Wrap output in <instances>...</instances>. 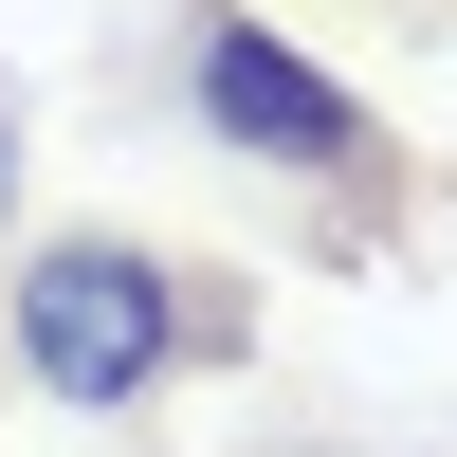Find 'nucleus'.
Returning a JSON list of instances; mask_svg holds the SVG:
<instances>
[{"label": "nucleus", "mask_w": 457, "mask_h": 457, "mask_svg": "<svg viewBox=\"0 0 457 457\" xmlns=\"http://www.w3.org/2000/svg\"><path fill=\"white\" fill-rule=\"evenodd\" d=\"M0 329H19V385L146 403V385H183V366L238 348V293H220L202 256H146V238H37L19 275H0Z\"/></svg>", "instance_id": "f257e3e1"}, {"label": "nucleus", "mask_w": 457, "mask_h": 457, "mask_svg": "<svg viewBox=\"0 0 457 457\" xmlns=\"http://www.w3.org/2000/svg\"><path fill=\"white\" fill-rule=\"evenodd\" d=\"M183 110H202L238 165H293V183H385L366 92H348L329 55H293L275 19H238V0H202V19H183Z\"/></svg>", "instance_id": "f03ea898"}, {"label": "nucleus", "mask_w": 457, "mask_h": 457, "mask_svg": "<svg viewBox=\"0 0 457 457\" xmlns=\"http://www.w3.org/2000/svg\"><path fill=\"white\" fill-rule=\"evenodd\" d=\"M0 220H19V73H0Z\"/></svg>", "instance_id": "7ed1b4c3"}]
</instances>
